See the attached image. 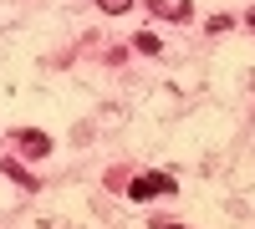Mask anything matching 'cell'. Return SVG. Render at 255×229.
<instances>
[{"label": "cell", "instance_id": "cell-5", "mask_svg": "<svg viewBox=\"0 0 255 229\" xmlns=\"http://www.w3.org/2000/svg\"><path fill=\"white\" fill-rule=\"evenodd\" d=\"M97 5L108 10V15H123V10H133V0H97Z\"/></svg>", "mask_w": 255, "mask_h": 229}, {"label": "cell", "instance_id": "cell-4", "mask_svg": "<svg viewBox=\"0 0 255 229\" xmlns=\"http://www.w3.org/2000/svg\"><path fill=\"white\" fill-rule=\"evenodd\" d=\"M133 46H138L143 56H163V41H158L153 31H138V36H133Z\"/></svg>", "mask_w": 255, "mask_h": 229}, {"label": "cell", "instance_id": "cell-2", "mask_svg": "<svg viewBox=\"0 0 255 229\" xmlns=\"http://www.w3.org/2000/svg\"><path fill=\"white\" fill-rule=\"evenodd\" d=\"M148 10H153L158 20H189L194 15V5H189V0H143Z\"/></svg>", "mask_w": 255, "mask_h": 229}, {"label": "cell", "instance_id": "cell-6", "mask_svg": "<svg viewBox=\"0 0 255 229\" xmlns=\"http://www.w3.org/2000/svg\"><path fill=\"white\" fill-rule=\"evenodd\" d=\"M5 173H10V178H15V183H26V189H31V183H36V178H31V173H20V163H5Z\"/></svg>", "mask_w": 255, "mask_h": 229}, {"label": "cell", "instance_id": "cell-3", "mask_svg": "<svg viewBox=\"0 0 255 229\" xmlns=\"http://www.w3.org/2000/svg\"><path fill=\"white\" fill-rule=\"evenodd\" d=\"M20 153H26V158H46L51 153V138L46 133H20Z\"/></svg>", "mask_w": 255, "mask_h": 229}, {"label": "cell", "instance_id": "cell-8", "mask_svg": "<svg viewBox=\"0 0 255 229\" xmlns=\"http://www.w3.org/2000/svg\"><path fill=\"white\" fill-rule=\"evenodd\" d=\"M250 26H255V10H250Z\"/></svg>", "mask_w": 255, "mask_h": 229}, {"label": "cell", "instance_id": "cell-1", "mask_svg": "<svg viewBox=\"0 0 255 229\" xmlns=\"http://www.w3.org/2000/svg\"><path fill=\"white\" fill-rule=\"evenodd\" d=\"M174 189H179L174 173H143V178L128 183V194H133V199H158V194H174Z\"/></svg>", "mask_w": 255, "mask_h": 229}, {"label": "cell", "instance_id": "cell-7", "mask_svg": "<svg viewBox=\"0 0 255 229\" xmlns=\"http://www.w3.org/2000/svg\"><path fill=\"white\" fill-rule=\"evenodd\" d=\"M158 229H184V224H158Z\"/></svg>", "mask_w": 255, "mask_h": 229}]
</instances>
